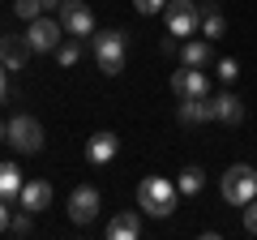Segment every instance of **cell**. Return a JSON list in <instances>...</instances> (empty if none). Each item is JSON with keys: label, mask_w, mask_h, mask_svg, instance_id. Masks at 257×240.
<instances>
[{"label": "cell", "mask_w": 257, "mask_h": 240, "mask_svg": "<svg viewBox=\"0 0 257 240\" xmlns=\"http://www.w3.org/2000/svg\"><path fill=\"white\" fill-rule=\"evenodd\" d=\"M176 197H180V189H176L167 176H146L138 185V206L146 214H155V219H167V214L176 210Z\"/></svg>", "instance_id": "6da1fadb"}, {"label": "cell", "mask_w": 257, "mask_h": 240, "mask_svg": "<svg viewBox=\"0 0 257 240\" xmlns=\"http://www.w3.org/2000/svg\"><path fill=\"white\" fill-rule=\"evenodd\" d=\"M124 52H128L124 30H99L94 35V65H99V73H107V77L124 73Z\"/></svg>", "instance_id": "7a4b0ae2"}, {"label": "cell", "mask_w": 257, "mask_h": 240, "mask_svg": "<svg viewBox=\"0 0 257 240\" xmlns=\"http://www.w3.org/2000/svg\"><path fill=\"white\" fill-rule=\"evenodd\" d=\"M163 18H167V35L189 39V35L202 30V5H197V0H167Z\"/></svg>", "instance_id": "3957f363"}, {"label": "cell", "mask_w": 257, "mask_h": 240, "mask_svg": "<svg viewBox=\"0 0 257 240\" xmlns=\"http://www.w3.org/2000/svg\"><path fill=\"white\" fill-rule=\"evenodd\" d=\"M223 197H227L231 206H248L257 197V172L248 163H231L227 172H223Z\"/></svg>", "instance_id": "277c9868"}, {"label": "cell", "mask_w": 257, "mask_h": 240, "mask_svg": "<svg viewBox=\"0 0 257 240\" xmlns=\"http://www.w3.org/2000/svg\"><path fill=\"white\" fill-rule=\"evenodd\" d=\"M5 142H9L13 150H22V155H39V150H43V125H39L35 116H13Z\"/></svg>", "instance_id": "5b68a950"}, {"label": "cell", "mask_w": 257, "mask_h": 240, "mask_svg": "<svg viewBox=\"0 0 257 240\" xmlns=\"http://www.w3.org/2000/svg\"><path fill=\"white\" fill-rule=\"evenodd\" d=\"M60 26H64V35H73V39H90L94 35L90 5H82V0H64V5H60Z\"/></svg>", "instance_id": "8992f818"}, {"label": "cell", "mask_w": 257, "mask_h": 240, "mask_svg": "<svg viewBox=\"0 0 257 240\" xmlns=\"http://www.w3.org/2000/svg\"><path fill=\"white\" fill-rule=\"evenodd\" d=\"M103 210V197L94 185H77L73 197H69V219L77 223V227H86V223H94V214Z\"/></svg>", "instance_id": "52a82bcc"}, {"label": "cell", "mask_w": 257, "mask_h": 240, "mask_svg": "<svg viewBox=\"0 0 257 240\" xmlns=\"http://www.w3.org/2000/svg\"><path fill=\"white\" fill-rule=\"evenodd\" d=\"M26 39H30V47H35V52H56V47L64 43V26L39 13V18L26 26Z\"/></svg>", "instance_id": "ba28073f"}, {"label": "cell", "mask_w": 257, "mask_h": 240, "mask_svg": "<svg viewBox=\"0 0 257 240\" xmlns=\"http://www.w3.org/2000/svg\"><path fill=\"white\" fill-rule=\"evenodd\" d=\"M172 90L180 94V99H210V77L202 73V69H176L172 73Z\"/></svg>", "instance_id": "9c48e42d"}, {"label": "cell", "mask_w": 257, "mask_h": 240, "mask_svg": "<svg viewBox=\"0 0 257 240\" xmlns=\"http://www.w3.org/2000/svg\"><path fill=\"white\" fill-rule=\"evenodd\" d=\"M30 39L26 35H0V65L9 69V73H18V69H26V60H30Z\"/></svg>", "instance_id": "30bf717a"}, {"label": "cell", "mask_w": 257, "mask_h": 240, "mask_svg": "<svg viewBox=\"0 0 257 240\" xmlns=\"http://www.w3.org/2000/svg\"><path fill=\"white\" fill-rule=\"evenodd\" d=\"M18 206L26 214H43L47 206H52V185H47V180H26L22 193H18Z\"/></svg>", "instance_id": "8fae6325"}, {"label": "cell", "mask_w": 257, "mask_h": 240, "mask_svg": "<svg viewBox=\"0 0 257 240\" xmlns=\"http://www.w3.org/2000/svg\"><path fill=\"white\" fill-rule=\"evenodd\" d=\"M210 111H214L219 125H240V120H244V99L231 94V90H223V94H214V99H210Z\"/></svg>", "instance_id": "7c38bea8"}, {"label": "cell", "mask_w": 257, "mask_h": 240, "mask_svg": "<svg viewBox=\"0 0 257 240\" xmlns=\"http://www.w3.org/2000/svg\"><path fill=\"white\" fill-rule=\"evenodd\" d=\"M116 150H120V138L116 133H94L90 142H86V159H90L94 167H103V163H111V159H116Z\"/></svg>", "instance_id": "4fadbf2b"}, {"label": "cell", "mask_w": 257, "mask_h": 240, "mask_svg": "<svg viewBox=\"0 0 257 240\" xmlns=\"http://www.w3.org/2000/svg\"><path fill=\"white\" fill-rule=\"evenodd\" d=\"M142 236V219H138V210H120V214H111V223H107V240H138Z\"/></svg>", "instance_id": "5bb4252c"}, {"label": "cell", "mask_w": 257, "mask_h": 240, "mask_svg": "<svg viewBox=\"0 0 257 240\" xmlns=\"http://www.w3.org/2000/svg\"><path fill=\"white\" fill-rule=\"evenodd\" d=\"M180 125H202V120H214L210 111V99H180Z\"/></svg>", "instance_id": "9a60e30c"}, {"label": "cell", "mask_w": 257, "mask_h": 240, "mask_svg": "<svg viewBox=\"0 0 257 240\" xmlns=\"http://www.w3.org/2000/svg\"><path fill=\"white\" fill-rule=\"evenodd\" d=\"M180 60L189 69H206L210 65V39H189V43L180 47Z\"/></svg>", "instance_id": "2e32d148"}, {"label": "cell", "mask_w": 257, "mask_h": 240, "mask_svg": "<svg viewBox=\"0 0 257 240\" xmlns=\"http://www.w3.org/2000/svg\"><path fill=\"white\" fill-rule=\"evenodd\" d=\"M22 185H26V180H22V172L13 163H0V202H13V197L22 193Z\"/></svg>", "instance_id": "e0dca14e"}, {"label": "cell", "mask_w": 257, "mask_h": 240, "mask_svg": "<svg viewBox=\"0 0 257 240\" xmlns=\"http://www.w3.org/2000/svg\"><path fill=\"white\" fill-rule=\"evenodd\" d=\"M223 30H227L223 13L214 9V0H206L202 5V39H223Z\"/></svg>", "instance_id": "ac0fdd59"}, {"label": "cell", "mask_w": 257, "mask_h": 240, "mask_svg": "<svg viewBox=\"0 0 257 240\" xmlns=\"http://www.w3.org/2000/svg\"><path fill=\"white\" fill-rule=\"evenodd\" d=\"M176 189H180V197H197V193L206 189V172H202L197 163H193V167H184V172H180V180H176Z\"/></svg>", "instance_id": "d6986e66"}, {"label": "cell", "mask_w": 257, "mask_h": 240, "mask_svg": "<svg viewBox=\"0 0 257 240\" xmlns=\"http://www.w3.org/2000/svg\"><path fill=\"white\" fill-rule=\"evenodd\" d=\"M56 60H60L64 69H73L77 60H82V39H64V43L56 47Z\"/></svg>", "instance_id": "ffe728a7"}, {"label": "cell", "mask_w": 257, "mask_h": 240, "mask_svg": "<svg viewBox=\"0 0 257 240\" xmlns=\"http://www.w3.org/2000/svg\"><path fill=\"white\" fill-rule=\"evenodd\" d=\"M13 13H18L22 22H35L39 13H43V0H13Z\"/></svg>", "instance_id": "44dd1931"}, {"label": "cell", "mask_w": 257, "mask_h": 240, "mask_svg": "<svg viewBox=\"0 0 257 240\" xmlns=\"http://www.w3.org/2000/svg\"><path fill=\"white\" fill-rule=\"evenodd\" d=\"M30 219H35V214L22 210L18 219H9V231H13V236H30V231H35V223H30Z\"/></svg>", "instance_id": "7402d4cb"}, {"label": "cell", "mask_w": 257, "mask_h": 240, "mask_svg": "<svg viewBox=\"0 0 257 240\" xmlns=\"http://www.w3.org/2000/svg\"><path fill=\"white\" fill-rule=\"evenodd\" d=\"M236 77H240V65H236V60H231V56H223V60H219V82H236Z\"/></svg>", "instance_id": "603a6c76"}, {"label": "cell", "mask_w": 257, "mask_h": 240, "mask_svg": "<svg viewBox=\"0 0 257 240\" xmlns=\"http://www.w3.org/2000/svg\"><path fill=\"white\" fill-rule=\"evenodd\" d=\"M244 231H248V236H257V197L244 206Z\"/></svg>", "instance_id": "cb8c5ba5"}, {"label": "cell", "mask_w": 257, "mask_h": 240, "mask_svg": "<svg viewBox=\"0 0 257 240\" xmlns=\"http://www.w3.org/2000/svg\"><path fill=\"white\" fill-rule=\"evenodd\" d=\"M133 9L138 13H159V9H167V0H133Z\"/></svg>", "instance_id": "d4e9b609"}, {"label": "cell", "mask_w": 257, "mask_h": 240, "mask_svg": "<svg viewBox=\"0 0 257 240\" xmlns=\"http://www.w3.org/2000/svg\"><path fill=\"white\" fill-rule=\"evenodd\" d=\"M5 99H9V69L0 65V103H5Z\"/></svg>", "instance_id": "484cf974"}, {"label": "cell", "mask_w": 257, "mask_h": 240, "mask_svg": "<svg viewBox=\"0 0 257 240\" xmlns=\"http://www.w3.org/2000/svg\"><path fill=\"white\" fill-rule=\"evenodd\" d=\"M0 231H9V202H0Z\"/></svg>", "instance_id": "4316f807"}, {"label": "cell", "mask_w": 257, "mask_h": 240, "mask_svg": "<svg viewBox=\"0 0 257 240\" xmlns=\"http://www.w3.org/2000/svg\"><path fill=\"white\" fill-rule=\"evenodd\" d=\"M5 133H9V125H5V120H0V142H5Z\"/></svg>", "instance_id": "83f0119b"}, {"label": "cell", "mask_w": 257, "mask_h": 240, "mask_svg": "<svg viewBox=\"0 0 257 240\" xmlns=\"http://www.w3.org/2000/svg\"><path fill=\"white\" fill-rule=\"evenodd\" d=\"M52 5H64V0H43V9H52Z\"/></svg>", "instance_id": "f1b7e54d"}]
</instances>
